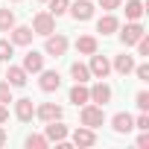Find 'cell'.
Wrapping results in <instances>:
<instances>
[{
  "label": "cell",
  "instance_id": "cell-1",
  "mask_svg": "<svg viewBox=\"0 0 149 149\" xmlns=\"http://www.w3.org/2000/svg\"><path fill=\"white\" fill-rule=\"evenodd\" d=\"M82 126H88V129H100L102 123H105V111H102V105H82Z\"/></svg>",
  "mask_w": 149,
  "mask_h": 149
},
{
  "label": "cell",
  "instance_id": "cell-2",
  "mask_svg": "<svg viewBox=\"0 0 149 149\" xmlns=\"http://www.w3.org/2000/svg\"><path fill=\"white\" fill-rule=\"evenodd\" d=\"M32 32H38V35L56 32V18H53L50 12H38V15L32 18Z\"/></svg>",
  "mask_w": 149,
  "mask_h": 149
},
{
  "label": "cell",
  "instance_id": "cell-3",
  "mask_svg": "<svg viewBox=\"0 0 149 149\" xmlns=\"http://www.w3.org/2000/svg\"><path fill=\"white\" fill-rule=\"evenodd\" d=\"M140 35H146V29H143L137 21H132V24H126V26H123L120 41H123L126 47H132V44H137V41H140Z\"/></svg>",
  "mask_w": 149,
  "mask_h": 149
},
{
  "label": "cell",
  "instance_id": "cell-4",
  "mask_svg": "<svg viewBox=\"0 0 149 149\" xmlns=\"http://www.w3.org/2000/svg\"><path fill=\"white\" fill-rule=\"evenodd\" d=\"M91 76H97V79H105L108 73H111V61L105 58V56H97V53H91Z\"/></svg>",
  "mask_w": 149,
  "mask_h": 149
},
{
  "label": "cell",
  "instance_id": "cell-5",
  "mask_svg": "<svg viewBox=\"0 0 149 149\" xmlns=\"http://www.w3.org/2000/svg\"><path fill=\"white\" fill-rule=\"evenodd\" d=\"M64 50H67V38H64V35H53V32H50V35H47V44H44V53L58 58V56H64Z\"/></svg>",
  "mask_w": 149,
  "mask_h": 149
},
{
  "label": "cell",
  "instance_id": "cell-6",
  "mask_svg": "<svg viewBox=\"0 0 149 149\" xmlns=\"http://www.w3.org/2000/svg\"><path fill=\"white\" fill-rule=\"evenodd\" d=\"M67 9H70L73 21H91V18H94V6L88 3V0H76V3L67 6Z\"/></svg>",
  "mask_w": 149,
  "mask_h": 149
},
{
  "label": "cell",
  "instance_id": "cell-7",
  "mask_svg": "<svg viewBox=\"0 0 149 149\" xmlns=\"http://www.w3.org/2000/svg\"><path fill=\"white\" fill-rule=\"evenodd\" d=\"M35 114H38L44 123H53V120H61V114H64V111H61L56 102H44V105H38V108H35Z\"/></svg>",
  "mask_w": 149,
  "mask_h": 149
},
{
  "label": "cell",
  "instance_id": "cell-8",
  "mask_svg": "<svg viewBox=\"0 0 149 149\" xmlns=\"http://www.w3.org/2000/svg\"><path fill=\"white\" fill-rule=\"evenodd\" d=\"M41 91H58V85H61V76H58V70H41Z\"/></svg>",
  "mask_w": 149,
  "mask_h": 149
},
{
  "label": "cell",
  "instance_id": "cell-9",
  "mask_svg": "<svg viewBox=\"0 0 149 149\" xmlns=\"http://www.w3.org/2000/svg\"><path fill=\"white\" fill-rule=\"evenodd\" d=\"M24 70H26V73H41V70H44V56L35 53V50H29V53L24 56Z\"/></svg>",
  "mask_w": 149,
  "mask_h": 149
},
{
  "label": "cell",
  "instance_id": "cell-10",
  "mask_svg": "<svg viewBox=\"0 0 149 149\" xmlns=\"http://www.w3.org/2000/svg\"><path fill=\"white\" fill-rule=\"evenodd\" d=\"M91 102H97V105H105V102H111V88L100 79L94 88H91Z\"/></svg>",
  "mask_w": 149,
  "mask_h": 149
},
{
  "label": "cell",
  "instance_id": "cell-11",
  "mask_svg": "<svg viewBox=\"0 0 149 149\" xmlns=\"http://www.w3.org/2000/svg\"><path fill=\"white\" fill-rule=\"evenodd\" d=\"M15 114H18L21 123H29V120L35 117V105H32V100H18V102H15Z\"/></svg>",
  "mask_w": 149,
  "mask_h": 149
},
{
  "label": "cell",
  "instance_id": "cell-12",
  "mask_svg": "<svg viewBox=\"0 0 149 149\" xmlns=\"http://www.w3.org/2000/svg\"><path fill=\"white\" fill-rule=\"evenodd\" d=\"M114 132L117 134H129L132 129H134V120H132V114H126V111H120V114H114Z\"/></svg>",
  "mask_w": 149,
  "mask_h": 149
},
{
  "label": "cell",
  "instance_id": "cell-13",
  "mask_svg": "<svg viewBox=\"0 0 149 149\" xmlns=\"http://www.w3.org/2000/svg\"><path fill=\"white\" fill-rule=\"evenodd\" d=\"M70 102L73 105H85V102H91V91L85 88V82H76L70 88Z\"/></svg>",
  "mask_w": 149,
  "mask_h": 149
},
{
  "label": "cell",
  "instance_id": "cell-14",
  "mask_svg": "<svg viewBox=\"0 0 149 149\" xmlns=\"http://www.w3.org/2000/svg\"><path fill=\"white\" fill-rule=\"evenodd\" d=\"M73 143H76V146H94V143H97L94 129H88V126L76 129V132H73Z\"/></svg>",
  "mask_w": 149,
  "mask_h": 149
},
{
  "label": "cell",
  "instance_id": "cell-15",
  "mask_svg": "<svg viewBox=\"0 0 149 149\" xmlns=\"http://www.w3.org/2000/svg\"><path fill=\"white\" fill-rule=\"evenodd\" d=\"M9 32H12V44H29L32 35H35L32 26H12Z\"/></svg>",
  "mask_w": 149,
  "mask_h": 149
},
{
  "label": "cell",
  "instance_id": "cell-16",
  "mask_svg": "<svg viewBox=\"0 0 149 149\" xmlns=\"http://www.w3.org/2000/svg\"><path fill=\"white\" fill-rule=\"evenodd\" d=\"M117 18L114 15H102L100 21H97V32H102V35H111V32H117Z\"/></svg>",
  "mask_w": 149,
  "mask_h": 149
},
{
  "label": "cell",
  "instance_id": "cell-17",
  "mask_svg": "<svg viewBox=\"0 0 149 149\" xmlns=\"http://www.w3.org/2000/svg\"><path fill=\"white\" fill-rule=\"evenodd\" d=\"M67 137V126H61L58 120H53V123H47V140H64Z\"/></svg>",
  "mask_w": 149,
  "mask_h": 149
},
{
  "label": "cell",
  "instance_id": "cell-18",
  "mask_svg": "<svg viewBox=\"0 0 149 149\" xmlns=\"http://www.w3.org/2000/svg\"><path fill=\"white\" fill-rule=\"evenodd\" d=\"M6 82L15 85V88L26 85V70H24V67H9V70H6Z\"/></svg>",
  "mask_w": 149,
  "mask_h": 149
},
{
  "label": "cell",
  "instance_id": "cell-19",
  "mask_svg": "<svg viewBox=\"0 0 149 149\" xmlns=\"http://www.w3.org/2000/svg\"><path fill=\"white\" fill-rule=\"evenodd\" d=\"M76 50H79L82 56L97 53V38H94V35H82V38H76Z\"/></svg>",
  "mask_w": 149,
  "mask_h": 149
},
{
  "label": "cell",
  "instance_id": "cell-20",
  "mask_svg": "<svg viewBox=\"0 0 149 149\" xmlns=\"http://www.w3.org/2000/svg\"><path fill=\"white\" fill-rule=\"evenodd\" d=\"M70 76L76 79V82H88V79H91V70H88L82 61H73V64H70Z\"/></svg>",
  "mask_w": 149,
  "mask_h": 149
},
{
  "label": "cell",
  "instance_id": "cell-21",
  "mask_svg": "<svg viewBox=\"0 0 149 149\" xmlns=\"http://www.w3.org/2000/svg\"><path fill=\"white\" fill-rule=\"evenodd\" d=\"M114 70L123 73V76L132 73V70H134V58H132V56H117V58H114Z\"/></svg>",
  "mask_w": 149,
  "mask_h": 149
},
{
  "label": "cell",
  "instance_id": "cell-22",
  "mask_svg": "<svg viewBox=\"0 0 149 149\" xmlns=\"http://www.w3.org/2000/svg\"><path fill=\"white\" fill-rule=\"evenodd\" d=\"M126 18L129 21H140L143 18V3H140V0H129V3H126Z\"/></svg>",
  "mask_w": 149,
  "mask_h": 149
},
{
  "label": "cell",
  "instance_id": "cell-23",
  "mask_svg": "<svg viewBox=\"0 0 149 149\" xmlns=\"http://www.w3.org/2000/svg\"><path fill=\"white\" fill-rule=\"evenodd\" d=\"M15 26V12L12 9H0V32H9Z\"/></svg>",
  "mask_w": 149,
  "mask_h": 149
},
{
  "label": "cell",
  "instance_id": "cell-24",
  "mask_svg": "<svg viewBox=\"0 0 149 149\" xmlns=\"http://www.w3.org/2000/svg\"><path fill=\"white\" fill-rule=\"evenodd\" d=\"M67 6H70V0H50V15L58 18V15L67 12Z\"/></svg>",
  "mask_w": 149,
  "mask_h": 149
},
{
  "label": "cell",
  "instance_id": "cell-25",
  "mask_svg": "<svg viewBox=\"0 0 149 149\" xmlns=\"http://www.w3.org/2000/svg\"><path fill=\"white\" fill-rule=\"evenodd\" d=\"M47 143H50V140L41 137V134H29V137H26V146H29V149H44Z\"/></svg>",
  "mask_w": 149,
  "mask_h": 149
},
{
  "label": "cell",
  "instance_id": "cell-26",
  "mask_svg": "<svg viewBox=\"0 0 149 149\" xmlns=\"http://www.w3.org/2000/svg\"><path fill=\"white\" fill-rule=\"evenodd\" d=\"M0 102H12V85L9 82H0Z\"/></svg>",
  "mask_w": 149,
  "mask_h": 149
},
{
  "label": "cell",
  "instance_id": "cell-27",
  "mask_svg": "<svg viewBox=\"0 0 149 149\" xmlns=\"http://www.w3.org/2000/svg\"><path fill=\"white\" fill-rule=\"evenodd\" d=\"M12 53H15V50H12V44H9V41H0V61H9V58H12Z\"/></svg>",
  "mask_w": 149,
  "mask_h": 149
},
{
  "label": "cell",
  "instance_id": "cell-28",
  "mask_svg": "<svg viewBox=\"0 0 149 149\" xmlns=\"http://www.w3.org/2000/svg\"><path fill=\"white\" fill-rule=\"evenodd\" d=\"M134 100H137V108H140V111H149V94H146V91H140Z\"/></svg>",
  "mask_w": 149,
  "mask_h": 149
},
{
  "label": "cell",
  "instance_id": "cell-29",
  "mask_svg": "<svg viewBox=\"0 0 149 149\" xmlns=\"http://www.w3.org/2000/svg\"><path fill=\"white\" fill-rule=\"evenodd\" d=\"M134 73H137V79H140V82H149V64H137Z\"/></svg>",
  "mask_w": 149,
  "mask_h": 149
},
{
  "label": "cell",
  "instance_id": "cell-30",
  "mask_svg": "<svg viewBox=\"0 0 149 149\" xmlns=\"http://www.w3.org/2000/svg\"><path fill=\"white\" fill-rule=\"evenodd\" d=\"M137 53H140V56H149V38H146V35H140V41H137Z\"/></svg>",
  "mask_w": 149,
  "mask_h": 149
},
{
  "label": "cell",
  "instance_id": "cell-31",
  "mask_svg": "<svg viewBox=\"0 0 149 149\" xmlns=\"http://www.w3.org/2000/svg\"><path fill=\"white\" fill-rule=\"evenodd\" d=\"M134 129H140V132H146V129H149V117H146V111L134 120Z\"/></svg>",
  "mask_w": 149,
  "mask_h": 149
},
{
  "label": "cell",
  "instance_id": "cell-32",
  "mask_svg": "<svg viewBox=\"0 0 149 149\" xmlns=\"http://www.w3.org/2000/svg\"><path fill=\"white\" fill-rule=\"evenodd\" d=\"M100 6L111 12V9H120V0H100Z\"/></svg>",
  "mask_w": 149,
  "mask_h": 149
},
{
  "label": "cell",
  "instance_id": "cell-33",
  "mask_svg": "<svg viewBox=\"0 0 149 149\" xmlns=\"http://www.w3.org/2000/svg\"><path fill=\"white\" fill-rule=\"evenodd\" d=\"M6 120H9V108L0 102V123H6Z\"/></svg>",
  "mask_w": 149,
  "mask_h": 149
},
{
  "label": "cell",
  "instance_id": "cell-34",
  "mask_svg": "<svg viewBox=\"0 0 149 149\" xmlns=\"http://www.w3.org/2000/svg\"><path fill=\"white\" fill-rule=\"evenodd\" d=\"M137 146H143V149H146V146H149V134H140V137H137Z\"/></svg>",
  "mask_w": 149,
  "mask_h": 149
},
{
  "label": "cell",
  "instance_id": "cell-35",
  "mask_svg": "<svg viewBox=\"0 0 149 149\" xmlns=\"http://www.w3.org/2000/svg\"><path fill=\"white\" fill-rule=\"evenodd\" d=\"M3 143H6V132H3V129H0V146H3Z\"/></svg>",
  "mask_w": 149,
  "mask_h": 149
},
{
  "label": "cell",
  "instance_id": "cell-36",
  "mask_svg": "<svg viewBox=\"0 0 149 149\" xmlns=\"http://www.w3.org/2000/svg\"><path fill=\"white\" fill-rule=\"evenodd\" d=\"M15 3H18V0H15Z\"/></svg>",
  "mask_w": 149,
  "mask_h": 149
}]
</instances>
